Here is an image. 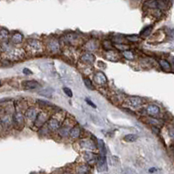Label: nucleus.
I'll list each match as a JSON object with an SVG mask.
<instances>
[{"instance_id": "f257e3e1", "label": "nucleus", "mask_w": 174, "mask_h": 174, "mask_svg": "<svg viewBox=\"0 0 174 174\" xmlns=\"http://www.w3.org/2000/svg\"><path fill=\"white\" fill-rule=\"evenodd\" d=\"M0 49L10 60H18L23 59L25 54L24 49L16 47L14 44L8 40H3L0 43Z\"/></svg>"}, {"instance_id": "f03ea898", "label": "nucleus", "mask_w": 174, "mask_h": 174, "mask_svg": "<svg viewBox=\"0 0 174 174\" xmlns=\"http://www.w3.org/2000/svg\"><path fill=\"white\" fill-rule=\"evenodd\" d=\"M66 114L64 111H56L55 113L51 115L50 118L48 119L46 126L48 129L50 133H56L61 126L64 119L66 118Z\"/></svg>"}, {"instance_id": "7ed1b4c3", "label": "nucleus", "mask_w": 174, "mask_h": 174, "mask_svg": "<svg viewBox=\"0 0 174 174\" xmlns=\"http://www.w3.org/2000/svg\"><path fill=\"white\" fill-rule=\"evenodd\" d=\"M75 123H76L72 116H66V118L63 121L60 129L58 130V131L56 132L58 138H60V139H64V140L69 138L70 130Z\"/></svg>"}, {"instance_id": "20e7f679", "label": "nucleus", "mask_w": 174, "mask_h": 174, "mask_svg": "<svg viewBox=\"0 0 174 174\" xmlns=\"http://www.w3.org/2000/svg\"><path fill=\"white\" fill-rule=\"evenodd\" d=\"M45 46L41 40L38 39H29L25 43L26 52L31 54H40L44 52Z\"/></svg>"}, {"instance_id": "39448f33", "label": "nucleus", "mask_w": 174, "mask_h": 174, "mask_svg": "<svg viewBox=\"0 0 174 174\" xmlns=\"http://www.w3.org/2000/svg\"><path fill=\"white\" fill-rule=\"evenodd\" d=\"M79 149L84 151V150H90V151H97L98 145L94 139L89 138H82L77 140Z\"/></svg>"}, {"instance_id": "423d86ee", "label": "nucleus", "mask_w": 174, "mask_h": 174, "mask_svg": "<svg viewBox=\"0 0 174 174\" xmlns=\"http://www.w3.org/2000/svg\"><path fill=\"white\" fill-rule=\"evenodd\" d=\"M50 116H51V114L48 109H40L37 115L36 119L34 121L33 127H35L36 129L39 130L41 127L45 126L47 123L48 119L50 118Z\"/></svg>"}, {"instance_id": "0eeeda50", "label": "nucleus", "mask_w": 174, "mask_h": 174, "mask_svg": "<svg viewBox=\"0 0 174 174\" xmlns=\"http://www.w3.org/2000/svg\"><path fill=\"white\" fill-rule=\"evenodd\" d=\"M12 123H13V127L18 130L24 128L25 125V114L21 110L17 109L14 111V113L12 114Z\"/></svg>"}, {"instance_id": "6e6552de", "label": "nucleus", "mask_w": 174, "mask_h": 174, "mask_svg": "<svg viewBox=\"0 0 174 174\" xmlns=\"http://www.w3.org/2000/svg\"><path fill=\"white\" fill-rule=\"evenodd\" d=\"M71 172L74 174H91L92 166L85 162H79L73 166Z\"/></svg>"}, {"instance_id": "1a4fd4ad", "label": "nucleus", "mask_w": 174, "mask_h": 174, "mask_svg": "<svg viewBox=\"0 0 174 174\" xmlns=\"http://www.w3.org/2000/svg\"><path fill=\"white\" fill-rule=\"evenodd\" d=\"M40 109L34 107V106H31L26 108V110L25 111V123H27L28 124L32 125L34 123V121L36 119L37 115L39 114Z\"/></svg>"}, {"instance_id": "9d476101", "label": "nucleus", "mask_w": 174, "mask_h": 174, "mask_svg": "<svg viewBox=\"0 0 174 174\" xmlns=\"http://www.w3.org/2000/svg\"><path fill=\"white\" fill-rule=\"evenodd\" d=\"M45 48L47 50L50 54H60V43L57 39L54 38H50L47 40Z\"/></svg>"}, {"instance_id": "9b49d317", "label": "nucleus", "mask_w": 174, "mask_h": 174, "mask_svg": "<svg viewBox=\"0 0 174 174\" xmlns=\"http://www.w3.org/2000/svg\"><path fill=\"white\" fill-rule=\"evenodd\" d=\"M12 126V115H10L8 112H5L0 115V128L2 129V130H10Z\"/></svg>"}, {"instance_id": "f8f14e48", "label": "nucleus", "mask_w": 174, "mask_h": 174, "mask_svg": "<svg viewBox=\"0 0 174 174\" xmlns=\"http://www.w3.org/2000/svg\"><path fill=\"white\" fill-rule=\"evenodd\" d=\"M81 158L82 162L87 163L90 165L91 166L96 165L97 158H98V154L96 151H90V150H84L81 152Z\"/></svg>"}, {"instance_id": "ddd939ff", "label": "nucleus", "mask_w": 174, "mask_h": 174, "mask_svg": "<svg viewBox=\"0 0 174 174\" xmlns=\"http://www.w3.org/2000/svg\"><path fill=\"white\" fill-rule=\"evenodd\" d=\"M125 102L131 108H138L144 104V99L140 96H128Z\"/></svg>"}, {"instance_id": "4468645a", "label": "nucleus", "mask_w": 174, "mask_h": 174, "mask_svg": "<svg viewBox=\"0 0 174 174\" xmlns=\"http://www.w3.org/2000/svg\"><path fill=\"white\" fill-rule=\"evenodd\" d=\"M81 128L78 123H75L70 130L69 133V139L72 141H77L81 138Z\"/></svg>"}, {"instance_id": "2eb2a0df", "label": "nucleus", "mask_w": 174, "mask_h": 174, "mask_svg": "<svg viewBox=\"0 0 174 174\" xmlns=\"http://www.w3.org/2000/svg\"><path fill=\"white\" fill-rule=\"evenodd\" d=\"M80 60L81 62H82L83 64L86 65H91L95 62L96 60V57L91 52H83L81 55L80 56Z\"/></svg>"}, {"instance_id": "dca6fc26", "label": "nucleus", "mask_w": 174, "mask_h": 174, "mask_svg": "<svg viewBox=\"0 0 174 174\" xmlns=\"http://www.w3.org/2000/svg\"><path fill=\"white\" fill-rule=\"evenodd\" d=\"M21 87L25 90H34L40 89V84L39 83V81H37L35 80H26L22 81Z\"/></svg>"}, {"instance_id": "f3484780", "label": "nucleus", "mask_w": 174, "mask_h": 174, "mask_svg": "<svg viewBox=\"0 0 174 174\" xmlns=\"http://www.w3.org/2000/svg\"><path fill=\"white\" fill-rule=\"evenodd\" d=\"M93 81L97 85L100 86H104L108 83V79L106 77V75L102 72H96L94 74V77H93Z\"/></svg>"}, {"instance_id": "a211bd4d", "label": "nucleus", "mask_w": 174, "mask_h": 174, "mask_svg": "<svg viewBox=\"0 0 174 174\" xmlns=\"http://www.w3.org/2000/svg\"><path fill=\"white\" fill-rule=\"evenodd\" d=\"M144 111L148 115L155 117L160 113V108L156 104H148L144 108Z\"/></svg>"}, {"instance_id": "6ab92c4d", "label": "nucleus", "mask_w": 174, "mask_h": 174, "mask_svg": "<svg viewBox=\"0 0 174 174\" xmlns=\"http://www.w3.org/2000/svg\"><path fill=\"white\" fill-rule=\"evenodd\" d=\"M98 47H99V45H98L97 41L95 40H88L87 42L85 43L86 50L89 51V52H91V53L96 51L98 49Z\"/></svg>"}, {"instance_id": "aec40b11", "label": "nucleus", "mask_w": 174, "mask_h": 174, "mask_svg": "<svg viewBox=\"0 0 174 174\" xmlns=\"http://www.w3.org/2000/svg\"><path fill=\"white\" fill-rule=\"evenodd\" d=\"M24 40V36L22 33L18 32H16L14 33H12V36H11V42L14 45H18V44H21Z\"/></svg>"}, {"instance_id": "412c9836", "label": "nucleus", "mask_w": 174, "mask_h": 174, "mask_svg": "<svg viewBox=\"0 0 174 174\" xmlns=\"http://www.w3.org/2000/svg\"><path fill=\"white\" fill-rule=\"evenodd\" d=\"M118 54L119 53L117 51H115L113 49H110V50H108L106 52L105 57H106V59H108L110 61H116V60L119 59V57H120V55Z\"/></svg>"}, {"instance_id": "4be33fe9", "label": "nucleus", "mask_w": 174, "mask_h": 174, "mask_svg": "<svg viewBox=\"0 0 174 174\" xmlns=\"http://www.w3.org/2000/svg\"><path fill=\"white\" fill-rule=\"evenodd\" d=\"M36 102L37 104L40 106V108H41V109H48V108H51L53 106L50 102L46 101V100H42V99H38V100H36Z\"/></svg>"}, {"instance_id": "5701e85b", "label": "nucleus", "mask_w": 174, "mask_h": 174, "mask_svg": "<svg viewBox=\"0 0 174 174\" xmlns=\"http://www.w3.org/2000/svg\"><path fill=\"white\" fill-rule=\"evenodd\" d=\"M66 40L69 44H74L75 42H78L79 41V36L75 33H68L66 35Z\"/></svg>"}, {"instance_id": "b1692460", "label": "nucleus", "mask_w": 174, "mask_h": 174, "mask_svg": "<svg viewBox=\"0 0 174 174\" xmlns=\"http://www.w3.org/2000/svg\"><path fill=\"white\" fill-rule=\"evenodd\" d=\"M122 55L128 60H135V54L134 53L130 51V49H128V50H125V51H123V52H122Z\"/></svg>"}, {"instance_id": "393cba45", "label": "nucleus", "mask_w": 174, "mask_h": 174, "mask_svg": "<svg viewBox=\"0 0 174 174\" xmlns=\"http://www.w3.org/2000/svg\"><path fill=\"white\" fill-rule=\"evenodd\" d=\"M137 139H138V136L136 134H127L123 138V140L127 143H133L137 141Z\"/></svg>"}, {"instance_id": "a878e982", "label": "nucleus", "mask_w": 174, "mask_h": 174, "mask_svg": "<svg viewBox=\"0 0 174 174\" xmlns=\"http://www.w3.org/2000/svg\"><path fill=\"white\" fill-rule=\"evenodd\" d=\"M83 81H84L85 86L90 90L95 89V86H94V83H93V81L89 79V77H84L83 78Z\"/></svg>"}, {"instance_id": "bb28decb", "label": "nucleus", "mask_w": 174, "mask_h": 174, "mask_svg": "<svg viewBox=\"0 0 174 174\" xmlns=\"http://www.w3.org/2000/svg\"><path fill=\"white\" fill-rule=\"evenodd\" d=\"M158 63H159V65L161 66L163 69H165V70H170L171 69V64L169 63L167 60H158Z\"/></svg>"}, {"instance_id": "cd10ccee", "label": "nucleus", "mask_w": 174, "mask_h": 174, "mask_svg": "<svg viewBox=\"0 0 174 174\" xmlns=\"http://www.w3.org/2000/svg\"><path fill=\"white\" fill-rule=\"evenodd\" d=\"M151 31H152V26L151 25H147V26H145L144 28H143V30L141 31V32H140V34L142 35V36H147V35H149L150 32H151Z\"/></svg>"}, {"instance_id": "c85d7f7f", "label": "nucleus", "mask_w": 174, "mask_h": 174, "mask_svg": "<svg viewBox=\"0 0 174 174\" xmlns=\"http://www.w3.org/2000/svg\"><path fill=\"white\" fill-rule=\"evenodd\" d=\"M9 36V31L6 30V28H1L0 29V39H2L3 40H6Z\"/></svg>"}, {"instance_id": "c756f323", "label": "nucleus", "mask_w": 174, "mask_h": 174, "mask_svg": "<svg viewBox=\"0 0 174 174\" xmlns=\"http://www.w3.org/2000/svg\"><path fill=\"white\" fill-rule=\"evenodd\" d=\"M114 46L116 49H119V50H121L122 52H123V51H125V50L130 49V47H129L128 45H124V44H122V43H120V44H119V43H116V44H115Z\"/></svg>"}, {"instance_id": "7c9ffc66", "label": "nucleus", "mask_w": 174, "mask_h": 174, "mask_svg": "<svg viewBox=\"0 0 174 174\" xmlns=\"http://www.w3.org/2000/svg\"><path fill=\"white\" fill-rule=\"evenodd\" d=\"M146 120H147V123H149L150 124H152V125H155V126H157L159 123V121L153 116H149Z\"/></svg>"}, {"instance_id": "2f4dec72", "label": "nucleus", "mask_w": 174, "mask_h": 174, "mask_svg": "<svg viewBox=\"0 0 174 174\" xmlns=\"http://www.w3.org/2000/svg\"><path fill=\"white\" fill-rule=\"evenodd\" d=\"M53 94V90L49 89H43L42 91L40 92V95H42L44 96H48V97H51Z\"/></svg>"}, {"instance_id": "473e14b6", "label": "nucleus", "mask_w": 174, "mask_h": 174, "mask_svg": "<svg viewBox=\"0 0 174 174\" xmlns=\"http://www.w3.org/2000/svg\"><path fill=\"white\" fill-rule=\"evenodd\" d=\"M102 47L104 48H106L107 50H110V49H112V43L110 42L109 40H103V42H102Z\"/></svg>"}, {"instance_id": "72a5a7b5", "label": "nucleus", "mask_w": 174, "mask_h": 174, "mask_svg": "<svg viewBox=\"0 0 174 174\" xmlns=\"http://www.w3.org/2000/svg\"><path fill=\"white\" fill-rule=\"evenodd\" d=\"M63 92L66 94V96H67L68 97H73V92L71 89L67 88V87H64L63 88Z\"/></svg>"}, {"instance_id": "f704fd0d", "label": "nucleus", "mask_w": 174, "mask_h": 174, "mask_svg": "<svg viewBox=\"0 0 174 174\" xmlns=\"http://www.w3.org/2000/svg\"><path fill=\"white\" fill-rule=\"evenodd\" d=\"M127 39H128V40H130V41H132V42H137L140 39L138 38V36H133V35H130V36H128L127 37Z\"/></svg>"}, {"instance_id": "c9c22d12", "label": "nucleus", "mask_w": 174, "mask_h": 174, "mask_svg": "<svg viewBox=\"0 0 174 174\" xmlns=\"http://www.w3.org/2000/svg\"><path fill=\"white\" fill-rule=\"evenodd\" d=\"M85 102H87V103H88V104H89V106H91L92 108H96V104H95L94 102H92V101H91L90 99H89V98H86V99H85Z\"/></svg>"}, {"instance_id": "e433bc0d", "label": "nucleus", "mask_w": 174, "mask_h": 174, "mask_svg": "<svg viewBox=\"0 0 174 174\" xmlns=\"http://www.w3.org/2000/svg\"><path fill=\"white\" fill-rule=\"evenodd\" d=\"M23 73H24V74H25V75H32V71L30 70L29 68H27V67H25L24 69H23Z\"/></svg>"}, {"instance_id": "4c0bfd02", "label": "nucleus", "mask_w": 174, "mask_h": 174, "mask_svg": "<svg viewBox=\"0 0 174 174\" xmlns=\"http://www.w3.org/2000/svg\"><path fill=\"white\" fill-rule=\"evenodd\" d=\"M169 136L171 137V138H172L174 139V129H171L170 130H169Z\"/></svg>"}, {"instance_id": "58836bf2", "label": "nucleus", "mask_w": 174, "mask_h": 174, "mask_svg": "<svg viewBox=\"0 0 174 174\" xmlns=\"http://www.w3.org/2000/svg\"><path fill=\"white\" fill-rule=\"evenodd\" d=\"M60 174H74L72 172H70V171H66V172H61Z\"/></svg>"}, {"instance_id": "ea45409f", "label": "nucleus", "mask_w": 174, "mask_h": 174, "mask_svg": "<svg viewBox=\"0 0 174 174\" xmlns=\"http://www.w3.org/2000/svg\"><path fill=\"white\" fill-rule=\"evenodd\" d=\"M2 86V81H0V87Z\"/></svg>"}]
</instances>
